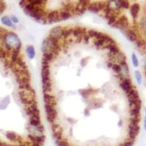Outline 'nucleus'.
<instances>
[{
	"label": "nucleus",
	"instance_id": "obj_1",
	"mask_svg": "<svg viewBox=\"0 0 146 146\" xmlns=\"http://www.w3.org/2000/svg\"><path fill=\"white\" fill-rule=\"evenodd\" d=\"M2 45L7 51L11 52L13 50L21 52L22 44L21 41L16 34L13 32H7L2 39Z\"/></svg>",
	"mask_w": 146,
	"mask_h": 146
},
{
	"label": "nucleus",
	"instance_id": "obj_2",
	"mask_svg": "<svg viewBox=\"0 0 146 146\" xmlns=\"http://www.w3.org/2000/svg\"><path fill=\"white\" fill-rule=\"evenodd\" d=\"M50 64L49 62L42 59L41 78L43 94L51 93L52 91V80L50 78Z\"/></svg>",
	"mask_w": 146,
	"mask_h": 146
},
{
	"label": "nucleus",
	"instance_id": "obj_3",
	"mask_svg": "<svg viewBox=\"0 0 146 146\" xmlns=\"http://www.w3.org/2000/svg\"><path fill=\"white\" fill-rule=\"evenodd\" d=\"M41 50L42 53L50 52L57 56L59 54L60 51L62 50V47L59 43V40L53 38L51 36H47L42 42Z\"/></svg>",
	"mask_w": 146,
	"mask_h": 146
},
{
	"label": "nucleus",
	"instance_id": "obj_4",
	"mask_svg": "<svg viewBox=\"0 0 146 146\" xmlns=\"http://www.w3.org/2000/svg\"><path fill=\"white\" fill-rule=\"evenodd\" d=\"M18 95L21 103L25 107L32 105L36 102V94L33 88L30 90H20L18 91Z\"/></svg>",
	"mask_w": 146,
	"mask_h": 146
},
{
	"label": "nucleus",
	"instance_id": "obj_5",
	"mask_svg": "<svg viewBox=\"0 0 146 146\" xmlns=\"http://www.w3.org/2000/svg\"><path fill=\"white\" fill-rule=\"evenodd\" d=\"M45 110L48 123H51V124L55 123L57 117H58V110L56 109V106L45 104Z\"/></svg>",
	"mask_w": 146,
	"mask_h": 146
},
{
	"label": "nucleus",
	"instance_id": "obj_6",
	"mask_svg": "<svg viewBox=\"0 0 146 146\" xmlns=\"http://www.w3.org/2000/svg\"><path fill=\"white\" fill-rule=\"evenodd\" d=\"M113 28L118 29L121 31H124L130 28V24L129 22V19L125 15H121L118 18L116 23L113 26Z\"/></svg>",
	"mask_w": 146,
	"mask_h": 146
},
{
	"label": "nucleus",
	"instance_id": "obj_7",
	"mask_svg": "<svg viewBox=\"0 0 146 146\" xmlns=\"http://www.w3.org/2000/svg\"><path fill=\"white\" fill-rule=\"evenodd\" d=\"M24 110L29 118H40V112L36 102L32 105L25 107Z\"/></svg>",
	"mask_w": 146,
	"mask_h": 146
},
{
	"label": "nucleus",
	"instance_id": "obj_8",
	"mask_svg": "<svg viewBox=\"0 0 146 146\" xmlns=\"http://www.w3.org/2000/svg\"><path fill=\"white\" fill-rule=\"evenodd\" d=\"M106 7V3L104 2H90L88 4V9L91 13H99L100 12L103 11Z\"/></svg>",
	"mask_w": 146,
	"mask_h": 146
},
{
	"label": "nucleus",
	"instance_id": "obj_9",
	"mask_svg": "<svg viewBox=\"0 0 146 146\" xmlns=\"http://www.w3.org/2000/svg\"><path fill=\"white\" fill-rule=\"evenodd\" d=\"M46 19L47 23H48V24L60 22L61 20H60L59 17V11L58 10H53L47 12Z\"/></svg>",
	"mask_w": 146,
	"mask_h": 146
},
{
	"label": "nucleus",
	"instance_id": "obj_10",
	"mask_svg": "<svg viewBox=\"0 0 146 146\" xmlns=\"http://www.w3.org/2000/svg\"><path fill=\"white\" fill-rule=\"evenodd\" d=\"M64 28L61 26H57V27H53V29H51L50 31V33H49V36H51L53 38L56 39V40H60L61 39L63 38V33Z\"/></svg>",
	"mask_w": 146,
	"mask_h": 146
},
{
	"label": "nucleus",
	"instance_id": "obj_11",
	"mask_svg": "<svg viewBox=\"0 0 146 146\" xmlns=\"http://www.w3.org/2000/svg\"><path fill=\"white\" fill-rule=\"evenodd\" d=\"M139 124H135V123H129L128 126V136L129 137V139L135 140V138L139 134Z\"/></svg>",
	"mask_w": 146,
	"mask_h": 146
},
{
	"label": "nucleus",
	"instance_id": "obj_12",
	"mask_svg": "<svg viewBox=\"0 0 146 146\" xmlns=\"http://www.w3.org/2000/svg\"><path fill=\"white\" fill-rule=\"evenodd\" d=\"M119 86L121 89L123 91V92L126 93V95L129 93L133 88H135V87L133 86L132 82H131L130 78H126L125 79H123L122 81L120 82Z\"/></svg>",
	"mask_w": 146,
	"mask_h": 146
},
{
	"label": "nucleus",
	"instance_id": "obj_13",
	"mask_svg": "<svg viewBox=\"0 0 146 146\" xmlns=\"http://www.w3.org/2000/svg\"><path fill=\"white\" fill-rule=\"evenodd\" d=\"M86 29L80 27H75L72 29V35L77 39V41L80 42L83 40V36L85 34H86Z\"/></svg>",
	"mask_w": 146,
	"mask_h": 146
},
{
	"label": "nucleus",
	"instance_id": "obj_14",
	"mask_svg": "<svg viewBox=\"0 0 146 146\" xmlns=\"http://www.w3.org/2000/svg\"><path fill=\"white\" fill-rule=\"evenodd\" d=\"M108 58V62H112L113 64H119L120 62L126 61V56L124 55L123 52L120 51L116 55H110L107 54Z\"/></svg>",
	"mask_w": 146,
	"mask_h": 146
},
{
	"label": "nucleus",
	"instance_id": "obj_15",
	"mask_svg": "<svg viewBox=\"0 0 146 146\" xmlns=\"http://www.w3.org/2000/svg\"><path fill=\"white\" fill-rule=\"evenodd\" d=\"M27 130L29 133V135H35V136L43 135L44 132H45V128L42 126V124L40 125L39 126H36V127H34V126L29 125L28 127H27Z\"/></svg>",
	"mask_w": 146,
	"mask_h": 146
},
{
	"label": "nucleus",
	"instance_id": "obj_16",
	"mask_svg": "<svg viewBox=\"0 0 146 146\" xmlns=\"http://www.w3.org/2000/svg\"><path fill=\"white\" fill-rule=\"evenodd\" d=\"M123 34L126 36V38L128 40H129V41L133 42H135L136 41V40L137 39L138 36H139L138 32H137V30H134L132 29L129 28L128 29L124 30L123 31Z\"/></svg>",
	"mask_w": 146,
	"mask_h": 146
},
{
	"label": "nucleus",
	"instance_id": "obj_17",
	"mask_svg": "<svg viewBox=\"0 0 146 146\" xmlns=\"http://www.w3.org/2000/svg\"><path fill=\"white\" fill-rule=\"evenodd\" d=\"M102 48L103 49H105V50H108V54H110V55H116L121 51L119 48H118V46L117 45L116 42L105 45Z\"/></svg>",
	"mask_w": 146,
	"mask_h": 146
},
{
	"label": "nucleus",
	"instance_id": "obj_18",
	"mask_svg": "<svg viewBox=\"0 0 146 146\" xmlns=\"http://www.w3.org/2000/svg\"><path fill=\"white\" fill-rule=\"evenodd\" d=\"M110 37V36L109 35H107V34H105V35H104L102 38L98 39V40H95L94 41V45L95 47L99 48V49L102 48L103 47L105 46V44L108 42Z\"/></svg>",
	"mask_w": 146,
	"mask_h": 146
},
{
	"label": "nucleus",
	"instance_id": "obj_19",
	"mask_svg": "<svg viewBox=\"0 0 146 146\" xmlns=\"http://www.w3.org/2000/svg\"><path fill=\"white\" fill-rule=\"evenodd\" d=\"M28 138L31 143H37V144H40L41 145H43L45 140V135H38V136H35V135H29Z\"/></svg>",
	"mask_w": 146,
	"mask_h": 146
},
{
	"label": "nucleus",
	"instance_id": "obj_20",
	"mask_svg": "<svg viewBox=\"0 0 146 146\" xmlns=\"http://www.w3.org/2000/svg\"><path fill=\"white\" fill-rule=\"evenodd\" d=\"M43 100L45 104H48V105H53L54 106L57 105L56 99L51 94V93H47L43 94Z\"/></svg>",
	"mask_w": 146,
	"mask_h": 146
},
{
	"label": "nucleus",
	"instance_id": "obj_21",
	"mask_svg": "<svg viewBox=\"0 0 146 146\" xmlns=\"http://www.w3.org/2000/svg\"><path fill=\"white\" fill-rule=\"evenodd\" d=\"M130 13L133 20H136L139 15V10H140V5L138 3H134L130 6Z\"/></svg>",
	"mask_w": 146,
	"mask_h": 146
},
{
	"label": "nucleus",
	"instance_id": "obj_22",
	"mask_svg": "<svg viewBox=\"0 0 146 146\" xmlns=\"http://www.w3.org/2000/svg\"><path fill=\"white\" fill-rule=\"evenodd\" d=\"M86 35H88L90 37V39L93 38L94 40H98V39L102 38L104 35H105V33L101 32H98V31H96V30L94 29H90L87 30Z\"/></svg>",
	"mask_w": 146,
	"mask_h": 146
},
{
	"label": "nucleus",
	"instance_id": "obj_23",
	"mask_svg": "<svg viewBox=\"0 0 146 146\" xmlns=\"http://www.w3.org/2000/svg\"><path fill=\"white\" fill-rule=\"evenodd\" d=\"M139 95L138 91H137L135 88H133L129 93L127 94V100L129 102H131L136 101V100H139Z\"/></svg>",
	"mask_w": 146,
	"mask_h": 146
},
{
	"label": "nucleus",
	"instance_id": "obj_24",
	"mask_svg": "<svg viewBox=\"0 0 146 146\" xmlns=\"http://www.w3.org/2000/svg\"><path fill=\"white\" fill-rule=\"evenodd\" d=\"M58 11H59V17L61 21H64L66 20H68L71 17H72L70 12L68 10H65V9L61 8Z\"/></svg>",
	"mask_w": 146,
	"mask_h": 146
},
{
	"label": "nucleus",
	"instance_id": "obj_25",
	"mask_svg": "<svg viewBox=\"0 0 146 146\" xmlns=\"http://www.w3.org/2000/svg\"><path fill=\"white\" fill-rule=\"evenodd\" d=\"M6 137H7V139H9V140H10L11 142H16V143H21V137H20L18 136V135H17L14 132H11V131H8V132L6 133Z\"/></svg>",
	"mask_w": 146,
	"mask_h": 146
},
{
	"label": "nucleus",
	"instance_id": "obj_26",
	"mask_svg": "<svg viewBox=\"0 0 146 146\" xmlns=\"http://www.w3.org/2000/svg\"><path fill=\"white\" fill-rule=\"evenodd\" d=\"M26 53H27V57L29 59H34L36 56V52H35V48L33 45H27L26 48Z\"/></svg>",
	"mask_w": 146,
	"mask_h": 146
},
{
	"label": "nucleus",
	"instance_id": "obj_27",
	"mask_svg": "<svg viewBox=\"0 0 146 146\" xmlns=\"http://www.w3.org/2000/svg\"><path fill=\"white\" fill-rule=\"evenodd\" d=\"M119 64L121 66V69H122V74L126 78H129V66H128L126 61L120 62Z\"/></svg>",
	"mask_w": 146,
	"mask_h": 146
},
{
	"label": "nucleus",
	"instance_id": "obj_28",
	"mask_svg": "<svg viewBox=\"0 0 146 146\" xmlns=\"http://www.w3.org/2000/svg\"><path fill=\"white\" fill-rule=\"evenodd\" d=\"M56 56L55 54H53V53H50V52H46V53H42V60H45L46 62H49V63H51L53 60L56 58Z\"/></svg>",
	"mask_w": 146,
	"mask_h": 146
},
{
	"label": "nucleus",
	"instance_id": "obj_29",
	"mask_svg": "<svg viewBox=\"0 0 146 146\" xmlns=\"http://www.w3.org/2000/svg\"><path fill=\"white\" fill-rule=\"evenodd\" d=\"M140 110L138 108H129V113L131 118H140Z\"/></svg>",
	"mask_w": 146,
	"mask_h": 146
},
{
	"label": "nucleus",
	"instance_id": "obj_30",
	"mask_svg": "<svg viewBox=\"0 0 146 146\" xmlns=\"http://www.w3.org/2000/svg\"><path fill=\"white\" fill-rule=\"evenodd\" d=\"M1 21L3 23V25L7 26V27H10V28H13V23L12 22L10 18H9L7 15H4L3 17H2V18H1Z\"/></svg>",
	"mask_w": 146,
	"mask_h": 146
},
{
	"label": "nucleus",
	"instance_id": "obj_31",
	"mask_svg": "<svg viewBox=\"0 0 146 146\" xmlns=\"http://www.w3.org/2000/svg\"><path fill=\"white\" fill-rule=\"evenodd\" d=\"M15 64L17 65L18 66H19L21 70H28L27 68V65L26 64V62H24V60H23V57H22L21 55H20V56L18 57V60H17L16 64Z\"/></svg>",
	"mask_w": 146,
	"mask_h": 146
},
{
	"label": "nucleus",
	"instance_id": "obj_32",
	"mask_svg": "<svg viewBox=\"0 0 146 146\" xmlns=\"http://www.w3.org/2000/svg\"><path fill=\"white\" fill-rule=\"evenodd\" d=\"M105 19H106V21H107V22H108V24H109L110 26L113 27L115 23H116L118 17L115 16V15H108V16L105 17Z\"/></svg>",
	"mask_w": 146,
	"mask_h": 146
},
{
	"label": "nucleus",
	"instance_id": "obj_33",
	"mask_svg": "<svg viewBox=\"0 0 146 146\" xmlns=\"http://www.w3.org/2000/svg\"><path fill=\"white\" fill-rule=\"evenodd\" d=\"M29 123L30 126H34V127H36L42 124L40 118H29Z\"/></svg>",
	"mask_w": 146,
	"mask_h": 146
},
{
	"label": "nucleus",
	"instance_id": "obj_34",
	"mask_svg": "<svg viewBox=\"0 0 146 146\" xmlns=\"http://www.w3.org/2000/svg\"><path fill=\"white\" fill-rule=\"evenodd\" d=\"M129 108H138V109H141L142 107V102L141 100H137L136 101L131 102H129Z\"/></svg>",
	"mask_w": 146,
	"mask_h": 146
},
{
	"label": "nucleus",
	"instance_id": "obj_35",
	"mask_svg": "<svg viewBox=\"0 0 146 146\" xmlns=\"http://www.w3.org/2000/svg\"><path fill=\"white\" fill-rule=\"evenodd\" d=\"M135 78L136 80L137 83L138 85H141L142 82H143V77H142V74L140 71L139 70H135Z\"/></svg>",
	"mask_w": 146,
	"mask_h": 146
},
{
	"label": "nucleus",
	"instance_id": "obj_36",
	"mask_svg": "<svg viewBox=\"0 0 146 146\" xmlns=\"http://www.w3.org/2000/svg\"><path fill=\"white\" fill-rule=\"evenodd\" d=\"M9 102H10V98L8 96H6L5 98H4L2 101L0 102V110L5 109L7 108V105H9Z\"/></svg>",
	"mask_w": 146,
	"mask_h": 146
},
{
	"label": "nucleus",
	"instance_id": "obj_37",
	"mask_svg": "<svg viewBox=\"0 0 146 146\" xmlns=\"http://www.w3.org/2000/svg\"><path fill=\"white\" fill-rule=\"evenodd\" d=\"M95 93L94 90L92 89H88V90H83V91H80V94H81L82 96H83L84 98H88L91 94Z\"/></svg>",
	"mask_w": 146,
	"mask_h": 146
},
{
	"label": "nucleus",
	"instance_id": "obj_38",
	"mask_svg": "<svg viewBox=\"0 0 146 146\" xmlns=\"http://www.w3.org/2000/svg\"><path fill=\"white\" fill-rule=\"evenodd\" d=\"M112 70L115 73V75H118V74L122 73V69H121V66H120L119 64H113Z\"/></svg>",
	"mask_w": 146,
	"mask_h": 146
},
{
	"label": "nucleus",
	"instance_id": "obj_39",
	"mask_svg": "<svg viewBox=\"0 0 146 146\" xmlns=\"http://www.w3.org/2000/svg\"><path fill=\"white\" fill-rule=\"evenodd\" d=\"M131 61H132L133 66H135V67H138V66H139V61H138V58L135 53H132V55H131Z\"/></svg>",
	"mask_w": 146,
	"mask_h": 146
},
{
	"label": "nucleus",
	"instance_id": "obj_40",
	"mask_svg": "<svg viewBox=\"0 0 146 146\" xmlns=\"http://www.w3.org/2000/svg\"><path fill=\"white\" fill-rule=\"evenodd\" d=\"M130 3L129 1H124V0H121V8L122 10H127L130 8Z\"/></svg>",
	"mask_w": 146,
	"mask_h": 146
},
{
	"label": "nucleus",
	"instance_id": "obj_41",
	"mask_svg": "<svg viewBox=\"0 0 146 146\" xmlns=\"http://www.w3.org/2000/svg\"><path fill=\"white\" fill-rule=\"evenodd\" d=\"M18 88L20 90H30L32 88L31 83H27V84H22L18 86Z\"/></svg>",
	"mask_w": 146,
	"mask_h": 146
},
{
	"label": "nucleus",
	"instance_id": "obj_42",
	"mask_svg": "<svg viewBox=\"0 0 146 146\" xmlns=\"http://www.w3.org/2000/svg\"><path fill=\"white\" fill-rule=\"evenodd\" d=\"M56 143L57 146H71L70 144H69L66 140L62 139V140H59V141H57L56 142Z\"/></svg>",
	"mask_w": 146,
	"mask_h": 146
},
{
	"label": "nucleus",
	"instance_id": "obj_43",
	"mask_svg": "<svg viewBox=\"0 0 146 146\" xmlns=\"http://www.w3.org/2000/svg\"><path fill=\"white\" fill-rule=\"evenodd\" d=\"M140 118H130L129 121V123H135V124H139Z\"/></svg>",
	"mask_w": 146,
	"mask_h": 146
},
{
	"label": "nucleus",
	"instance_id": "obj_44",
	"mask_svg": "<svg viewBox=\"0 0 146 146\" xmlns=\"http://www.w3.org/2000/svg\"><path fill=\"white\" fill-rule=\"evenodd\" d=\"M10 19H11L12 22L13 23H19V19L18 18V17L15 16V15H12L10 17Z\"/></svg>",
	"mask_w": 146,
	"mask_h": 146
},
{
	"label": "nucleus",
	"instance_id": "obj_45",
	"mask_svg": "<svg viewBox=\"0 0 146 146\" xmlns=\"http://www.w3.org/2000/svg\"><path fill=\"white\" fill-rule=\"evenodd\" d=\"M83 40L85 42V43L88 44L90 41V37L86 35V34H85L83 36Z\"/></svg>",
	"mask_w": 146,
	"mask_h": 146
},
{
	"label": "nucleus",
	"instance_id": "obj_46",
	"mask_svg": "<svg viewBox=\"0 0 146 146\" xmlns=\"http://www.w3.org/2000/svg\"><path fill=\"white\" fill-rule=\"evenodd\" d=\"M113 64L112 63V62H107V66H108V68L112 69V67H113Z\"/></svg>",
	"mask_w": 146,
	"mask_h": 146
},
{
	"label": "nucleus",
	"instance_id": "obj_47",
	"mask_svg": "<svg viewBox=\"0 0 146 146\" xmlns=\"http://www.w3.org/2000/svg\"><path fill=\"white\" fill-rule=\"evenodd\" d=\"M25 5H26V1H24V0H23V1H21L20 5L22 7V8H23V7L25 6Z\"/></svg>",
	"mask_w": 146,
	"mask_h": 146
},
{
	"label": "nucleus",
	"instance_id": "obj_48",
	"mask_svg": "<svg viewBox=\"0 0 146 146\" xmlns=\"http://www.w3.org/2000/svg\"><path fill=\"white\" fill-rule=\"evenodd\" d=\"M144 129H145V130L146 131V115L144 118Z\"/></svg>",
	"mask_w": 146,
	"mask_h": 146
},
{
	"label": "nucleus",
	"instance_id": "obj_49",
	"mask_svg": "<svg viewBox=\"0 0 146 146\" xmlns=\"http://www.w3.org/2000/svg\"><path fill=\"white\" fill-rule=\"evenodd\" d=\"M122 124H123V121H121V120H120V121L118 122V126H122Z\"/></svg>",
	"mask_w": 146,
	"mask_h": 146
},
{
	"label": "nucleus",
	"instance_id": "obj_50",
	"mask_svg": "<svg viewBox=\"0 0 146 146\" xmlns=\"http://www.w3.org/2000/svg\"><path fill=\"white\" fill-rule=\"evenodd\" d=\"M86 115H88V114H89V110H86Z\"/></svg>",
	"mask_w": 146,
	"mask_h": 146
},
{
	"label": "nucleus",
	"instance_id": "obj_51",
	"mask_svg": "<svg viewBox=\"0 0 146 146\" xmlns=\"http://www.w3.org/2000/svg\"><path fill=\"white\" fill-rule=\"evenodd\" d=\"M118 146H124V145H123V143H122V144H120Z\"/></svg>",
	"mask_w": 146,
	"mask_h": 146
}]
</instances>
